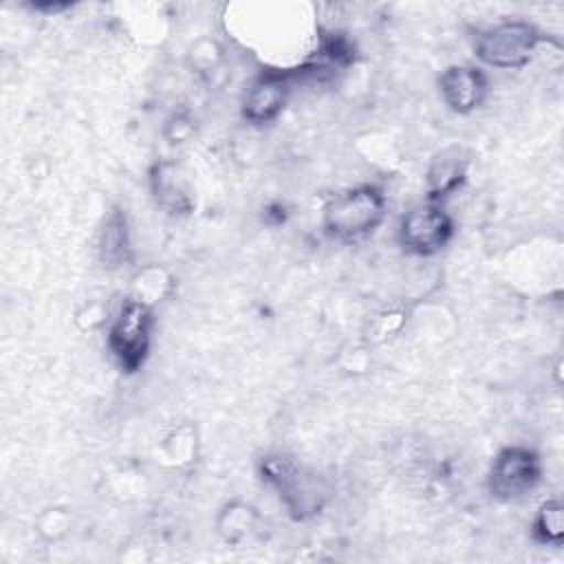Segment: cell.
<instances>
[{
  "instance_id": "1",
  "label": "cell",
  "mask_w": 564,
  "mask_h": 564,
  "mask_svg": "<svg viewBox=\"0 0 564 564\" xmlns=\"http://www.w3.org/2000/svg\"><path fill=\"white\" fill-rule=\"evenodd\" d=\"M386 216V196L377 185H355L330 196L322 207L324 231L341 242L372 234Z\"/></svg>"
},
{
  "instance_id": "2",
  "label": "cell",
  "mask_w": 564,
  "mask_h": 564,
  "mask_svg": "<svg viewBox=\"0 0 564 564\" xmlns=\"http://www.w3.org/2000/svg\"><path fill=\"white\" fill-rule=\"evenodd\" d=\"M262 480L275 489L282 505L295 518H308L324 507L326 489L322 480L300 467L286 454H269L260 463Z\"/></svg>"
},
{
  "instance_id": "3",
  "label": "cell",
  "mask_w": 564,
  "mask_h": 564,
  "mask_svg": "<svg viewBox=\"0 0 564 564\" xmlns=\"http://www.w3.org/2000/svg\"><path fill=\"white\" fill-rule=\"evenodd\" d=\"M542 42V33L524 20L498 22L476 37V57L491 68H522Z\"/></svg>"
},
{
  "instance_id": "4",
  "label": "cell",
  "mask_w": 564,
  "mask_h": 564,
  "mask_svg": "<svg viewBox=\"0 0 564 564\" xmlns=\"http://www.w3.org/2000/svg\"><path fill=\"white\" fill-rule=\"evenodd\" d=\"M152 306L132 297L126 300L108 330V348L126 375L141 370L145 364L152 344Z\"/></svg>"
},
{
  "instance_id": "5",
  "label": "cell",
  "mask_w": 564,
  "mask_h": 564,
  "mask_svg": "<svg viewBox=\"0 0 564 564\" xmlns=\"http://www.w3.org/2000/svg\"><path fill=\"white\" fill-rule=\"evenodd\" d=\"M454 234V220L441 203H419L405 212L399 223V242L408 253L434 256Z\"/></svg>"
},
{
  "instance_id": "6",
  "label": "cell",
  "mask_w": 564,
  "mask_h": 564,
  "mask_svg": "<svg viewBox=\"0 0 564 564\" xmlns=\"http://www.w3.org/2000/svg\"><path fill=\"white\" fill-rule=\"evenodd\" d=\"M542 478V460L531 447L509 445L498 452L489 469V491L498 500H518Z\"/></svg>"
},
{
  "instance_id": "7",
  "label": "cell",
  "mask_w": 564,
  "mask_h": 564,
  "mask_svg": "<svg viewBox=\"0 0 564 564\" xmlns=\"http://www.w3.org/2000/svg\"><path fill=\"white\" fill-rule=\"evenodd\" d=\"M293 75L286 70H262L247 86L240 110L249 123H269L273 121L286 106L291 97Z\"/></svg>"
},
{
  "instance_id": "8",
  "label": "cell",
  "mask_w": 564,
  "mask_h": 564,
  "mask_svg": "<svg viewBox=\"0 0 564 564\" xmlns=\"http://www.w3.org/2000/svg\"><path fill=\"white\" fill-rule=\"evenodd\" d=\"M150 192L154 203L170 216H185L194 209V189L183 165L159 161L150 170Z\"/></svg>"
},
{
  "instance_id": "9",
  "label": "cell",
  "mask_w": 564,
  "mask_h": 564,
  "mask_svg": "<svg viewBox=\"0 0 564 564\" xmlns=\"http://www.w3.org/2000/svg\"><path fill=\"white\" fill-rule=\"evenodd\" d=\"M438 90L449 110L469 115L487 97V77L476 66H449L438 77Z\"/></svg>"
},
{
  "instance_id": "10",
  "label": "cell",
  "mask_w": 564,
  "mask_h": 564,
  "mask_svg": "<svg viewBox=\"0 0 564 564\" xmlns=\"http://www.w3.org/2000/svg\"><path fill=\"white\" fill-rule=\"evenodd\" d=\"M467 167H469V159L460 145H447L438 150L430 159V165L425 172L427 200L443 203L458 187H463L467 178Z\"/></svg>"
},
{
  "instance_id": "11",
  "label": "cell",
  "mask_w": 564,
  "mask_h": 564,
  "mask_svg": "<svg viewBox=\"0 0 564 564\" xmlns=\"http://www.w3.org/2000/svg\"><path fill=\"white\" fill-rule=\"evenodd\" d=\"M258 522H260L258 509L249 502L236 500L220 509L216 518V531L227 544L238 546L258 531Z\"/></svg>"
},
{
  "instance_id": "12",
  "label": "cell",
  "mask_w": 564,
  "mask_h": 564,
  "mask_svg": "<svg viewBox=\"0 0 564 564\" xmlns=\"http://www.w3.org/2000/svg\"><path fill=\"white\" fill-rule=\"evenodd\" d=\"M97 249H99V258L106 267H121L132 258L128 223L119 209H115L106 218V225L99 231Z\"/></svg>"
},
{
  "instance_id": "13",
  "label": "cell",
  "mask_w": 564,
  "mask_h": 564,
  "mask_svg": "<svg viewBox=\"0 0 564 564\" xmlns=\"http://www.w3.org/2000/svg\"><path fill=\"white\" fill-rule=\"evenodd\" d=\"M533 538L540 544L560 546L564 538V507L560 500H546L540 505L533 518Z\"/></svg>"
},
{
  "instance_id": "14",
  "label": "cell",
  "mask_w": 564,
  "mask_h": 564,
  "mask_svg": "<svg viewBox=\"0 0 564 564\" xmlns=\"http://www.w3.org/2000/svg\"><path fill=\"white\" fill-rule=\"evenodd\" d=\"M170 286V278L161 269H145L134 278V295L132 300H139L148 306H152L159 297L165 295Z\"/></svg>"
},
{
  "instance_id": "15",
  "label": "cell",
  "mask_w": 564,
  "mask_h": 564,
  "mask_svg": "<svg viewBox=\"0 0 564 564\" xmlns=\"http://www.w3.org/2000/svg\"><path fill=\"white\" fill-rule=\"evenodd\" d=\"M189 132H192V121H189L185 115H176V117H172V119L167 121L165 134H167V139H170L172 143L185 141V139L189 137Z\"/></svg>"
},
{
  "instance_id": "16",
  "label": "cell",
  "mask_w": 564,
  "mask_h": 564,
  "mask_svg": "<svg viewBox=\"0 0 564 564\" xmlns=\"http://www.w3.org/2000/svg\"><path fill=\"white\" fill-rule=\"evenodd\" d=\"M33 9H40V11H53V13H57V11H64V9H68V4L66 2H46V4H33Z\"/></svg>"
}]
</instances>
